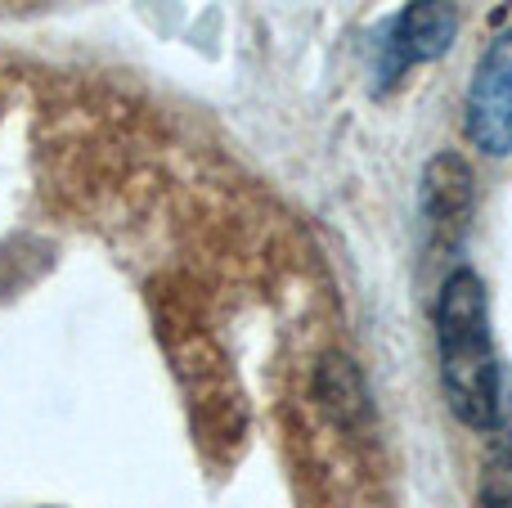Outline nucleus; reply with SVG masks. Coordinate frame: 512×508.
Here are the masks:
<instances>
[{
  "label": "nucleus",
  "instance_id": "obj_1",
  "mask_svg": "<svg viewBox=\"0 0 512 508\" xmlns=\"http://www.w3.org/2000/svg\"><path fill=\"white\" fill-rule=\"evenodd\" d=\"M436 351L454 419L490 432L499 423V360L490 342L486 284L472 270H454L436 297Z\"/></svg>",
  "mask_w": 512,
  "mask_h": 508
},
{
  "label": "nucleus",
  "instance_id": "obj_2",
  "mask_svg": "<svg viewBox=\"0 0 512 508\" xmlns=\"http://www.w3.org/2000/svg\"><path fill=\"white\" fill-rule=\"evenodd\" d=\"M468 140L486 158L512 153V27L499 32L477 59L468 86Z\"/></svg>",
  "mask_w": 512,
  "mask_h": 508
},
{
  "label": "nucleus",
  "instance_id": "obj_3",
  "mask_svg": "<svg viewBox=\"0 0 512 508\" xmlns=\"http://www.w3.org/2000/svg\"><path fill=\"white\" fill-rule=\"evenodd\" d=\"M454 36H459V9H454V0H414V5L391 23L387 45H382L378 77L391 86V81L405 68H414V63L441 59L454 45Z\"/></svg>",
  "mask_w": 512,
  "mask_h": 508
},
{
  "label": "nucleus",
  "instance_id": "obj_4",
  "mask_svg": "<svg viewBox=\"0 0 512 508\" xmlns=\"http://www.w3.org/2000/svg\"><path fill=\"white\" fill-rule=\"evenodd\" d=\"M472 203H477L472 167L459 153H436L423 171V216H427L432 248H454V243L463 239Z\"/></svg>",
  "mask_w": 512,
  "mask_h": 508
},
{
  "label": "nucleus",
  "instance_id": "obj_5",
  "mask_svg": "<svg viewBox=\"0 0 512 508\" xmlns=\"http://www.w3.org/2000/svg\"><path fill=\"white\" fill-rule=\"evenodd\" d=\"M481 504L512 508V441H499L481 468Z\"/></svg>",
  "mask_w": 512,
  "mask_h": 508
}]
</instances>
